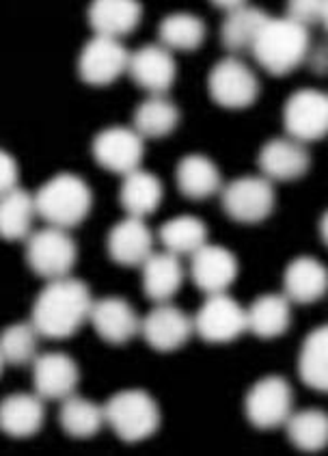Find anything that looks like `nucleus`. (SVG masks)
Returning a JSON list of instances; mask_svg holds the SVG:
<instances>
[{
	"label": "nucleus",
	"mask_w": 328,
	"mask_h": 456,
	"mask_svg": "<svg viewBox=\"0 0 328 456\" xmlns=\"http://www.w3.org/2000/svg\"><path fill=\"white\" fill-rule=\"evenodd\" d=\"M89 288L84 281L63 277L52 280L39 292L33 307V322L44 338L65 339L74 336L91 316Z\"/></svg>",
	"instance_id": "obj_1"
},
{
	"label": "nucleus",
	"mask_w": 328,
	"mask_h": 456,
	"mask_svg": "<svg viewBox=\"0 0 328 456\" xmlns=\"http://www.w3.org/2000/svg\"><path fill=\"white\" fill-rule=\"evenodd\" d=\"M309 28L290 18H270L253 45V57L266 72L285 76L309 57Z\"/></svg>",
	"instance_id": "obj_2"
},
{
	"label": "nucleus",
	"mask_w": 328,
	"mask_h": 456,
	"mask_svg": "<svg viewBox=\"0 0 328 456\" xmlns=\"http://www.w3.org/2000/svg\"><path fill=\"white\" fill-rule=\"evenodd\" d=\"M91 201L93 197L87 182L72 174L54 175L35 195L37 215L60 230H69L87 219Z\"/></svg>",
	"instance_id": "obj_3"
},
{
	"label": "nucleus",
	"mask_w": 328,
	"mask_h": 456,
	"mask_svg": "<svg viewBox=\"0 0 328 456\" xmlns=\"http://www.w3.org/2000/svg\"><path fill=\"white\" fill-rule=\"evenodd\" d=\"M106 422L113 427L121 442H143L160 427V411L156 400L143 389H125L115 394L104 407Z\"/></svg>",
	"instance_id": "obj_4"
},
{
	"label": "nucleus",
	"mask_w": 328,
	"mask_h": 456,
	"mask_svg": "<svg viewBox=\"0 0 328 456\" xmlns=\"http://www.w3.org/2000/svg\"><path fill=\"white\" fill-rule=\"evenodd\" d=\"M76 242L60 227H45L28 236L27 262L44 280H63L76 265Z\"/></svg>",
	"instance_id": "obj_5"
},
{
	"label": "nucleus",
	"mask_w": 328,
	"mask_h": 456,
	"mask_svg": "<svg viewBox=\"0 0 328 456\" xmlns=\"http://www.w3.org/2000/svg\"><path fill=\"white\" fill-rule=\"evenodd\" d=\"M284 126L290 139L314 143L328 134V94L300 89L285 102Z\"/></svg>",
	"instance_id": "obj_6"
},
{
	"label": "nucleus",
	"mask_w": 328,
	"mask_h": 456,
	"mask_svg": "<svg viewBox=\"0 0 328 456\" xmlns=\"http://www.w3.org/2000/svg\"><path fill=\"white\" fill-rule=\"evenodd\" d=\"M292 403H294L292 385L284 377H266L246 394V418L255 428H276L290 419Z\"/></svg>",
	"instance_id": "obj_7"
},
{
	"label": "nucleus",
	"mask_w": 328,
	"mask_h": 456,
	"mask_svg": "<svg viewBox=\"0 0 328 456\" xmlns=\"http://www.w3.org/2000/svg\"><path fill=\"white\" fill-rule=\"evenodd\" d=\"M208 87L212 100L225 109H246L260 95L257 76L236 57H227L212 68Z\"/></svg>",
	"instance_id": "obj_8"
},
{
	"label": "nucleus",
	"mask_w": 328,
	"mask_h": 456,
	"mask_svg": "<svg viewBox=\"0 0 328 456\" xmlns=\"http://www.w3.org/2000/svg\"><path fill=\"white\" fill-rule=\"evenodd\" d=\"M223 208L238 223H260L275 210V189L268 177H238L223 189Z\"/></svg>",
	"instance_id": "obj_9"
},
{
	"label": "nucleus",
	"mask_w": 328,
	"mask_h": 456,
	"mask_svg": "<svg viewBox=\"0 0 328 456\" xmlns=\"http://www.w3.org/2000/svg\"><path fill=\"white\" fill-rule=\"evenodd\" d=\"M249 329L246 312L225 292L210 295L195 316V333L210 344H225Z\"/></svg>",
	"instance_id": "obj_10"
},
{
	"label": "nucleus",
	"mask_w": 328,
	"mask_h": 456,
	"mask_svg": "<svg viewBox=\"0 0 328 456\" xmlns=\"http://www.w3.org/2000/svg\"><path fill=\"white\" fill-rule=\"evenodd\" d=\"M130 53L124 48L119 39L100 37L95 35L91 42L84 45L78 59L80 78L93 87H104L117 80L121 74L128 72Z\"/></svg>",
	"instance_id": "obj_11"
},
{
	"label": "nucleus",
	"mask_w": 328,
	"mask_h": 456,
	"mask_svg": "<svg viewBox=\"0 0 328 456\" xmlns=\"http://www.w3.org/2000/svg\"><path fill=\"white\" fill-rule=\"evenodd\" d=\"M143 151V136L124 126L106 128L93 139V156L98 165L124 177L139 169Z\"/></svg>",
	"instance_id": "obj_12"
},
{
	"label": "nucleus",
	"mask_w": 328,
	"mask_h": 456,
	"mask_svg": "<svg viewBox=\"0 0 328 456\" xmlns=\"http://www.w3.org/2000/svg\"><path fill=\"white\" fill-rule=\"evenodd\" d=\"M193 331L195 321H190L180 307L166 305V303L151 309L140 322V336L154 351L160 353L178 351L188 342Z\"/></svg>",
	"instance_id": "obj_13"
},
{
	"label": "nucleus",
	"mask_w": 328,
	"mask_h": 456,
	"mask_svg": "<svg viewBox=\"0 0 328 456\" xmlns=\"http://www.w3.org/2000/svg\"><path fill=\"white\" fill-rule=\"evenodd\" d=\"M128 74L139 87L149 91L151 95H164L175 83V74H178V65L175 59L171 57L169 48L158 44L143 45L130 54Z\"/></svg>",
	"instance_id": "obj_14"
},
{
	"label": "nucleus",
	"mask_w": 328,
	"mask_h": 456,
	"mask_svg": "<svg viewBox=\"0 0 328 456\" xmlns=\"http://www.w3.org/2000/svg\"><path fill=\"white\" fill-rule=\"evenodd\" d=\"M190 275L196 288L210 295H220L238 277V260L231 251L216 245H205L193 253Z\"/></svg>",
	"instance_id": "obj_15"
},
{
	"label": "nucleus",
	"mask_w": 328,
	"mask_h": 456,
	"mask_svg": "<svg viewBox=\"0 0 328 456\" xmlns=\"http://www.w3.org/2000/svg\"><path fill=\"white\" fill-rule=\"evenodd\" d=\"M35 389L44 400H65L74 396L80 381L78 366L63 353H45L33 362Z\"/></svg>",
	"instance_id": "obj_16"
},
{
	"label": "nucleus",
	"mask_w": 328,
	"mask_h": 456,
	"mask_svg": "<svg viewBox=\"0 0 328 456\" xmlns=\"http://www.w3.org/2000/svg\"><path fill=\"white\" fill-rule=\"evenodd\" d=\"M89 321L98 336L108 344H125L140 331V321L132 305L117 297L95 301Z\"/></svg>",
	"instance_id": "obj_17"
},
{
	"label": "nucleus",
	"mask_w": 328,
	"mask_h": 456,
	"mask_svg": "<svg viewBox=\"0 0 328 456\" xmlns=\"http://www.w3.org/2000/svg\"><path fill=\"white\" fill-rule=\"evenodd\" d=\"M309 151L294 139H272L260 151V169L268 180H299L309 171Z\"/></svg>",
	"instance_id": "obj_18"
},
{
	"label": "nucleus",
	"mask_w": 328,
	"mask_h": 456,
	"mask_svg": "<svg viewBox=\"0 0 328 456\" xmlns=\"http://www.w3.org/2000/svg\"><path fill=\"white\" fill-rule=\"evenodd\" d=\"M154 253V236L143 219L128 216L108 234V256L121 266H143Z\"/></svg>",
	"instance_id": "obj_19"
},
{
	"label": "nucleus",
	"mask_w": 328,
	"mask_h": 456,
	"mask_svg": "<svg viewBox=\"0 0 328 456\" xmlns=\"http://www.w3.org/2000/svg\"><path fill=\"white\" fill-rule=\"evenodd\" d=\"M284 286L285 297L292 303H300V305L316 303L328 292V268L316 257H296L285 268Z\"/></svg>",
	"instance_id": "obj_20"
},
{
	"label": "nucleus",
	"mask_w": 328,
	"mask_h": 456,
	"mask_svg": "<svg viewBox=\"0 0 328 456\" xmlns=\"http://www.w3.org/2000/svg\"><path fill=\"white\" fill-rule=\"evenodd\" d=\"M140 9L134 0H95L89 7V24L100 37L119 39L139 27Z\"/></svg>",
	"instance_id": "obj_21"
},
{
	"label": "nucleus",
	"mask_w": 328,
	"mask_h": 456,
	"mask_svg": "<svg viewBox=\"0 0 328 456\" xmlns=\"http://www.w3.org/2000/svg\"><path fill=\"white\" fill-rule=\"evenodd\" d=\"M45 418L42 396L33 394H12L0 409V427L9 437L24 439L42 428Z\"/></svg>",
	"instance_id": "obj_22"
},
{
	"label": "nucleus",
	"mask_w": 328,
	"mask_h": 456,
	"mask_svg": "<svg viewBox=\"0 0 328 456\" xmlns=\"http://www.w3.org/2000/svg\"><path fill=\"white\" fill-rule=\"evenodd\" d=\"M181 281L184 271L175 253H151L143 265V292L151 301L166 303L180 290Z\"/></svg>",
	"instance_id": "obj_23"
},
{
	"label": "nucleus",
	"mask_w": 328,
	"mask_h": 456,
	"mask_svg": "<svg viewBox=\"0 0 328 456\" xmlns=\"http://www.w3.org/2000/svg\"><path fill=\"white\" fill-rule=\"evenodd\" d=\"M175 177H178L181 195L188 197V200H205V197L216 195L223 184L220 171L216 169L214 162L201 154L184 156L180 160Z\"/></svg>",
	"instance_id": "obj_24"
},
{
	"label": "nucleus",
	"mask_w": 328,
	"mask_h": 456,
	"mask_svg": "<svg viewBox=\"0 0 328 456\" xmlns=\"http://www.w3.org/2000/svg\"><path fill=\"white\" fill-rule=\"evenodd\" d=\"M290 303L285 295H264L255 298L253 305L246 309L249 331L264 339L284 336L292 322Z\"/></svg>",
	"instance_id": "obj_25"
},
{
	"label": "nucleus",
	"mask_w": 328,
	"mask_h": 456,
	"mask_svg": "<svg viewBox=\"0 0 328 456\" xmlns=\"http://www.w3.org/2000/svg\"><path fill=\"white\" fill-rule=\"evenodd\" d=\"M268 22V13L244 4L238 12L227 13L223 27H220V39H223V45L227 50H231V53L253 50L257 37H260L261 30L266 28Z\"/></svg>",
	"instance_id": "obj_26"
},
{
	"label": "nucleus",
	"mask_w": 328,
	"mask_h": 456,
	"mask_svg": "<svg viewBox=\"0 0 328 456\" xmlns=\"http://www.w3.org/2000/svg\"><path fill=\"white\" fill-rule=\"evenodd\" d=\"M119 201L130 216L143 219V216L151 215L160 206V201H163V184H160L156 175L136 169L124 177Z\"/></svg>",
	"instance_id": "obj_27"
},
{
	"label": "nucleus",
	"mask_w": 328,
	"mask_h": 456,
	"mask_svg": "<svg viewBox=\"0 0 328 456\" xmlns=\"http://www.w3.org/2000/svg\"><path fill=\"white\" fill-rule=\"evenodd\" d=\"M299 372L302 383L328 394V324L317 327L302 342Z\"/></svg>",
	"instance_id": "obj_28"
},
{
	"label": "nucleus",
	"mask_w": 328,
	"mask_h": 456,
	"mask_svg": "<svg viewBox=\"0 0 328 456\" xmlns=\"http://www.w3.org/2000/svg\"><path fill=\"white\" fill-rule=\"evenodd\" d=\"M180 124V109L164 95H151L136 106L134 130L148 139H163Z\"/></svg>",
	"instance_id": "obj_29"
},
{
	"label": "nucleus",
	"mask_w": 328,
	"mask_h": 456,
	"mask_svg": "<svg viewBox=\"0 0 328 456\" xmlns=\"http://www.w3.org/2000/svg\"><path fill=\"white\" fill-rule=\"evenodd\" d=\"M35 215H37L35 195L24 189L4 192L3 204H0V234L4 240H22L30 236Z\"/></svg>",
	"instance_id": "obj_30"
},
{
	"label": "nucleus",
	"mask_w": 328,
	"mask_h": 456,
	"mask_svg": "<svg viewBox=\"0 0 328 456\" xmlns=\"http://www.w3.org/2000/svg\"><path fill=\"white\" fill-rule=\"evenodd\" d=\"M59 422L69 437L87 439L100 433V428L106 422V413L104 407H98L91 400L69 396L60 404Z\"/></svg>",
	"instance_id": "obj_31"
},
{
	"label": "nucleus",
	"mask_w": 328,
	"mask_h": 456,
	"mask_svg": "<svg viewBox=\"0 0 328 456\" xmlns=\"http://www.w3.org/2000/svg\"><path fill=\"white\" fill-rule=\"evenodd\" d=\"M287 437L302 452H320L328 445V413L320 409H305L290 415Z\"/></svg>",
	"instance_id": "obj_32"
},
{
	"label": "nucleus",
	"mask_w": 328,
	"mask_h": 456,
	"mask_svg": "<svg viewBox=\"0 0 328 456\" xmlns=\"http://www.w3.org/2000/svg\"><path fill=\"white\" fill-rule=\"evenodd\" d=\"M160 240L166 251L181 256V253H196L208 245V227L196 216H175L160 227Z\"/></svg>",
	"instance_id": "obj_33"
},
{
	"label": "nucleus",
	"mask_w": 328,
	"mask_h": 456,
	"mask_svg": "<svg viewBox=\"0 0 328 456\" xmlns=\"http://www.w3.org/2000/svg\"><path fill=\"white\" fill-rule=\"evenodd\" d=\"M158 37L169 50H195L204 44L205 24L199 15L171 13L160 22Z\"/></svg>",
	"instance_id": "obj_34"
},
{
	"label": "nucleus",
	"mask_w": 328,
	"mask_h": 456,
	"mask_svg": "<svg viewBox=\"0 0 328 456\" xmlns=\"http://www.w3.org/2000/svg\"><path fill=\"white\" fill-rule=\"evenodd\" d=\"M37 331L33 322H18L4 329L3 339H0V351H3V362L9 366H27V363L37 359Z\"/></svg>",
	"instance_id": "obj_35"
},
{
	"label": "nucleus",
	"mask_w": 328,
	"mask_h": 456,
	"mask_svg": "<svg viewBox=\"0 0 328 456\" xmlns=\"http://www.w3.org/2000/svg\"><path fill=\"white\" fill-rule=\"evenodd\" d=\"M328 3L324 0H292L287 3V18L299 22L300 27L309 28L324 22Z\"/></svg>",
	"instance_id": "obj_36"
},
{
	"label": "nucleus",
	"mask_w": 328,
	"mask_h": 456,
	"mask_svg": "<svg viewBox=\"0 0 328 456\" xmlns=\"http://www.w3.org/2000/svg\"><path fill=\"white\" fill-rule=\"evenodd\" d=\"M13 189H18V165H15L13 156L3 151L0 154V191L12 192Z\"/></svg>",
	"instance_id": "obj_37"
},
{
	"label": "nucleus",
	"mask_w": 328,
	"mask_h": 456,
	"mask_svg": "<svg viewBox=\"0 0 328 456\" xmlns=\"http://www.w3.org/2000/svg\"><path fill=\"white\" fill-rule=\"evenodd\" d=\"M311 65L317 69V72H326L328 69V45H322L320 50L311 59Z\"/></svg>",
	"instance_id": "obj_38"
},
{
	"label": "nucleus",
	"mask_w": 328,
	"mask_h": 456,
	"mask_svg": "<svg viewBox=\"0 0 328 456\" xmlns=\"http://www.w3.org/2000/svg\"><path fill=\"white\" fill-rule=\"evenodd\" d=\"M212 4H214L216 9H225L227 13H231V12H238V9L244 7L246 3H242V0H236V3H212Z\"/></svg>",
	"instance_id": "obj_39"
},
{
	"label": "nucleus",
	"mask_w": 328,
	"mask_h": 456,
	"mask_svg": "<svg viewBox=\"0 0 328 456\" xmlns=\"http://www.w3.org/2000/svg\"><path fill=\"white\" fill-rule=\"evenodd\" d=\"M320 236L322 240H324V245L328 247V210L324 212V216H322L320 221Z\"/></svg>",
	"instance_id": "obj_40"
},
{
	"label": "nucleus",
	"mask_w": 328,
	"mask_h": 456,
	"mask_svg": "<svg viewBox=\"0 0 328 456\" xmlns=\"http://www.w3.org/2000/svg\"><path fill=\"white\" fill-rule=\"evenodd\" d=\"M326 27V30H328V7H326V15H324V22H322Z\"/></svg>",
	"instance_id": "obj_41"
}]
</instances>
